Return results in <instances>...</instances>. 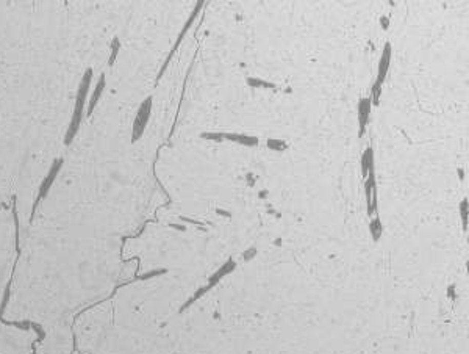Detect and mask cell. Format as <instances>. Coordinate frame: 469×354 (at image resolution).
<instances>
[{
  "mask_svg": "<svg viewBox=\"0 0 469 354\" xmlns=\"http://www.w3.org/2000/svg\"><path fill=\"white\" fill-rule=\"evenodd\" d=\"M374 163H376L374 162V149H373V146H367L364 149L363 155H361V174H363L364 179H366L367 173H369V170L374 168Z\"/></svg>",
  "mask_w": 469,
  "mask_h": 354,
  "instance_id": "8992f818",
  "label": "cell"
},
{
  "mask_svg": "<svg viewBox=\"0 0 469 354\" xmlns=\"http://www.w3.org/2000/svg\"><path fill=\"white\" fill-rule=\"evenodd\" d=\"M246 83L253 88V89H277V85L276 83H271L267 80H263V79H258V77H247L246 79Z\"/></svg>",
  "mask_w": 469,
  "mask_h": 354,
  "instance_id": "52a82bcc",
  "label": "cell"
},
{
  "mask_svg": "<svg viewBox=\"0 0 469 354\" xmlns=\"http://www.w3.org/2000/svg\"><path fill=\"white\" fill-rule=\"evenodd\" d=\"M200 138H204L207 141H214V143H222V132H204L200 134Z\"/></svg>",
  "mask_w": 469,
  "mask_h": 354,
  "instance_id": "9c48e42d",
  "label": "cell"
},
{
  "mask_svg": "<svg viewBox=\"0 0 469 354\" xmlns=\"http://www.w3.org/2000/svg\"><path fill=\"white\" fill-rule=\"evenodd\" d=\"M222 140L244 146V147H257L260 144L258 137L247 135V134H237V132H222Z\"/></svg>",
  "mask_w": 469,
  "mask_h": 354,
  "instance_id": "5b68a950",
  "label": "cell"
},
{
  "mask_svg": "<svg viewBox=\"0 0 469 354\" xmlns=\"http://www.w3.org/2000/svg\"><path fill=\"white\" fill-rule=\"evenodd\" d=\"M458 176H460L461 179H463V176H464V173L461 171V168H458Z\"/></svg>",
  "mask_w": 469,
  "mask_h": 354,
  "instance_id": "7c38bea8",
  "label": "cell"
},
{
  "mask_svg": "<svg viewBox=\"0 0 469 354\" xmlns=\"http://www.w3.org/2000/svg\"><path fill=\"white\" fill-rule=\"evenodd\" d=\"M121 86L107 68L102 89L63 152L61 168L19 237L4 316L33 323L35 354H74V321L119 279L124 232Z\"/></svg>",
  "mask_w": 469,
  "mask_h": 354,
  "instance_id": "6da1fadb",
  "label": "cell"
},
{
  "mask_svg": "<svg viewBox=\"0 0 469 354\" xmlns=\"http://www.w3.org/2000/svg\"><path fill=\"white\" fill-rule=\"evenodd\" d=\"M266 146H267V149H269V151H274V152H285V151H288V147H289L288 141L279 140V138H269V140L266 141Z\"/></svg>",
  "mask_w": 469,
  "mask_h": 354,
  "instance_id": "ba28073f",
  "label": "cell"
},
{
  "mask_svg": "<svg viewBox=\"0 0 469 354\" xmlns=\"http://www.w3.org/2000/svg\"><path fill=\"white\" fill-rule=\"evenodd\" d=\"M391 58H393V44L388 41V43H385L383 50H382V55H380V60H379L377 77H376V82H374V83L383 86V83H385V80H386V76H388V71H389V66H391Z\"/></svg>",
  "mask_w": 469,
  "mask_h": 354,
  "instance_id": "3957f363",
  "label": "cell"
},
{
  "mask_svg": "<svg viewBox=\"0 0 469 354\" xmlns=\"http://www.w3.org/2000/svg\"><path fill=\"white\" fill-rule=\"evenodd\" d=\"M107 2H0V207L17 237L66 149L88 71L102 74L118 35Z\"/></svg>",
  "mask_w": 469,
  "mask_h": 354,
  "instance_id": "7a4b0ae2",
  "label": "cell"
},
{
  "mask_svg": "<svg viewBox=\"0 0 469 354\" xmlns=\"http://www.w3.org/2000/svg\"><path fill=\"white\" fill-rule=\"evenodd\" d=\"M371 232H373V237L374 240H379L380 235H382V224H380V219L377 218L376 221L371 222Z\"/></svg>",
  "mask_w": 469,
  "mask_h": 354,
  "instance_id": "30bf717a",
  "label": "cell"
},
{
  "mask_svg": "<svg viewBox=\"0 0 469 354\" xmlns=\"http://www.w3.org/2000/svg\"><path fill=\"white\" fill-rule=\"evenodd\" d=\"M380 24H382V28L383 30H386L388 28V25H389V21L383 16V17H380Z\"/></svg>",
  "mask_w": 469,
  "mask_h": 354,
  "instance_id": "8fae6325",
  "label": "cell"
},
{
  "mask_svg": "<svg viewBox=\"0 0 469 354\" xmlns=\"http://www.w3.org/2000/svg\"><path fill=\"white\" fill-rule=\"evenodd\" d=\"M371 110H373V104H371L369 96L360 99L358 110H357V115H358V137H363L364 132H366V127H367L369 119H371Z\"/></svg>",
  "mask_w": 469,
  "mask_h": 354,
  "instance_id": "277c9868",
  "label": "cell"
}]
</instances>
